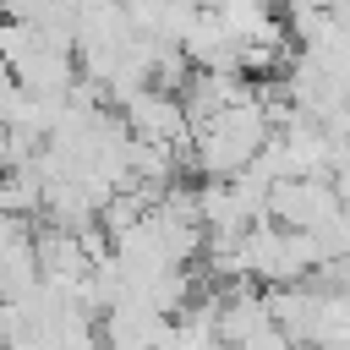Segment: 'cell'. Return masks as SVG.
<instances>
[{
	"instance_id": "obj_4",
	"label": "cell",
	"mask_w": 350,
	"mask_h": 350,
	"mask_svg": "<svg viewBox=\"0 0 350 350\" xmlns=\"http://www.w3.org/2000/svg\"><path fill=\"white\" fill-rule=\"evenodd\" d=\"M213 16L224 22V33H230L235 44H252V38H262L268 27L284 22V16H279V0H219Z\"/></svg>"
},
{
	"instance_id": "obj_7",
	"label": "cell",
	"mask_w": 350,
	"mask_h": 350,
	"mask_svg": "<svg viewBox=\"0 0 350 350\" xmlns=\"http://www.w3.org/2000/svg\"><path fill=\"white\" fill-rule=\"evenodd\" d=\"M197 5H202V11H213V5H219V0H197Z\"/></svg>"
},
{
	"instance_id": "obj_3",
	"label": "cell",
	"mask_w": 350,
	"mask_h": 350,
	"mask_svg": "<svg viewBox=\"0 0 350 350\" xmlns=\"http://www.w3.org/2000/svg\"><path fill=\"white\" fill-rule=\"evenodd\" d=\"M339 197H334V180L328 175H295V180H273L268 186V224L279 230H328L339 219Z\"/></svg>"
},
{
	"instance_id": "obj_5",
	"label": "cell",
	"mask_w": 350,
	"mask_h": 350,
	"mask_svg": "<svg viewBox=\"0 0 350 350\" xmlns=\"http://www.w3.org/2000/svg\"><path fill=\"white\" fill-rule=\"evenodd\" d=\"M312 11H323V16H339V22H350V0H306Z\"/></svg>"
},
{
	"instance_id": "obj_1",
	"label": "cell",
	"mask_w": 350,
	"mask_h": 350,
	"mask_svg": "<svg viewBox=\"0 0 350 350\" xmlns=\"http://www.w3.org/2000/svg\"><path fill=\"white\" fill-rule=\"evenodd\" d=\"M268 98H273V93H252V98H241V104L197 120V126H191V142H186V164H191L197 175H208V180L241 175V170L262 153V142L273 137V109H268Z\"/></svg>"
},
{
	"instance_id": "obj_2",
	"label": "cell",
	"mask_w": 350,
	"mask_h": 350,
	"mask_svg": "<svg viewBox=\"0 0 350 350\" xmlns=\"http://www.w3.org/2000/svg\"><path fill=\"white\" fill-rule=\"evenodd\" d=\"M120 126L131 142H148V148H170L186 159V142H191V120H186V104L180 93L170 88H137L126 104H115Z\"/></svg>"
},
{
	"instance_id": "obj_6",
	"label": "cell",
	"mask_w": 350,
	"mask_h": 350,
	"mask_svg": "<svg viewBox=\"0 0 350 350\" xmlns=\"http://www.w3.org/2000/svg\"><path fill=\"white\" fill-rule=\"evenodd\" d=\"M5 170H11V131L0 126V175H5Z\"/></svg>"
},
{
	"instance_id": "obj_8",
	"label": "cell",
	"mask_w": 350,
	"mask_h": 350,
	"mask_svg": "<svg viewBox=\"0 0 350 350\" xmlns=\"http://www.w3.org/2000/svg\"><path fill=\"white\" fill-rule=\"evenodd\" d=\"M279 5H290V0H279Z\"/></svg>"
}]
</instances>
